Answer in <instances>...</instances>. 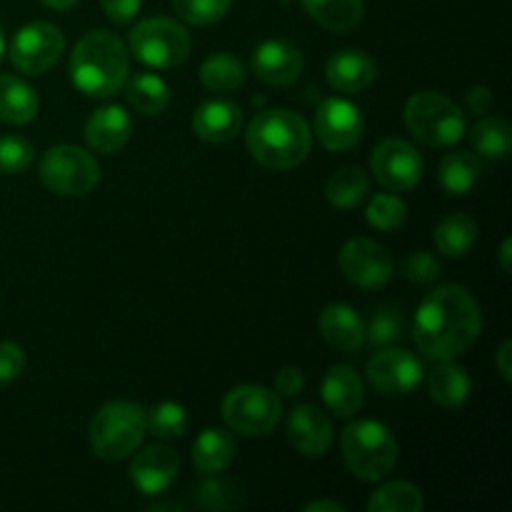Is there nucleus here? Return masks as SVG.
<instances>
[{
    "label": "nucleus",
    "mask_w": 512,
    "mask_h": 512,
    "mask_svg": "<svg viewBox=\"0 0 512 512\" xmlns=\"http://www.w3.org/2000/svg\"><path fill=\"white\" fill-rule=\"evenodd\" d=\"M483 328L478 300L460 285H440L420 303L413 320V338L430 360H455L468 353Z\"/></svg>",
    "instance_id": "obj_1"
},
{
    "label": "nucleus",
    "mask_w": 512,
    "mask_h": 512,
    "mask_svg": "<svg viewBox=\"0 0 512 512\" xmlns=\"http://www.w3.org/2000/svg\"><path fill=\"white\" fill-rule=\"evenodd\" d=\"M130 73V53L118 35L90 30L75 43L70 55V80L90 98H113Z\"/></svg>",
    "instance_id": "obj_2"
},
{
    "label": "nucleus",
    "mask_w": 512,
    "mask_h": 512,
    "mask_svg": "<svg viewBox=\"0 0 512 512\" xmlns=\"http://www.w3.org/2000/svg\"><path fill=\"white\" fill-rule=\"evenodd\" d=\"M310 125L298 113L270 108L255 115L245 130V148L250 158L270 170H290L310 153Z\"/></svg>",
    "instance_id": "obj_3"
},
{
    "label": "nucleus",
    "mask_w": 512,
    "mask_h": 512,
    "mask_svg": "<svg viewBox=\"0 0 512 512\" xmlns=\"http://www.w3.org/2000/svg\"><path fill=\"white\" fill-rule=\"evenodd\" d=\"M148 433V410L130 400L105 403L90 420V448L100 460L118 463L133 455Z\"/></svg>",
    "instance_id": "obj_4"
},
{
    "label": "nucleus",
    "mask_w": 512,
    "mask_h": 512,
    "mask_svg": "<svg viewBox=\"0 0 512 512\" xmlns=\"http://www.w3.org/2000/svg\"><path fill=\"white\" fill-rule=\"evenodd\" d=\"M343 460L350 473L368 483L388 478L398 463V440L378 420H355L340 438Z\"/></svg>",
    "instance_id": "obj_5"
},
{
    "label": "nucleus",
    "mask_w": 512,
    "mask_h": 512,
    "mask_svg": "<svg viewBox=\"0 0 512 512\" xmlns=\"http://www.w3.org/2000/svg\"><path fill=\"white\" fill-rule=\"evenodd\" d=\"M403 120L413 138L430 148H445V145L458 143L468 130V118L460 105L433 90H423V93L408 98Z\"/></svg>",
    "instance_id": "obj_6"
},
{
    "label": "nucleus",
    "mask_w": 512,
    "mask_h": 512,
    "mask_svg": "<svg viewBox=\"0 0 512 512\" xmlns=\"http://www.w3.org/2000/svg\"><path fill=\"white\" fill-rule=\"evenodd\" d=\"M130 50L135 60H140L148 68H175L185 63L193 48L190 33L173 18H145L130 30L128 38Z\"/></svg>",
    "instance_id": "obj_7"
},
{
    "label": "nucleus",
    "mask_w": 512,
    "mask_h": 512,
    "mask_svg": "<svg viewBox=\"0 0 512 512\" xmlns=\"http://www.w3.org/2000/svg\"><path fill=\"white\" fill-rule=\"evenodd\" d=\"M40 183L63 198L88 195L100 183V165L93 153L78 145H55L48 148L38 165Z\"/></svg>",
    "instance_id": "obj_8"
},
{
    "label": "nucleus",
    "mask_w": 512,
    "mask_h": 512,
    "mask_svg": "<svg viewBox=\"0 0 512 512\" xmlns=\"http://www.w3.org/2000/svg\"><path fill=\"white\" fill-rule=\"evenodd\" d=\"M283 418L280 395L263 385H238L223 400V420L230 430L248 438H263Z\"/></svg>",
    "instance_id": "obj_9"
},
{
    "label": "nucleus",
    "mask_w": 512,
    "mask_h": 512,
    "mask_svg": "<svg viewBox=\"0 0 512 512\" xmlns=\"http://www.w3.org/2000/svg\"><path fill=\"white\" fill-rule=\"evenodd\" d=\"M65 50V35L48 20L23 25L10 43V63L25 75H43L53 68Z\"/></svg>",
    "instance_id": "obj_10"
},
{
    "label": "nucleus",
    "mask_w": 512,
    "mask_h": 512,
    "mask_svg": "<svg viewBox=\"0 0 512 512\" xmlns=\"http://www.w3.org/2000/svg\"><path fill=\"white\" fill-rule=\"evenodd\" d=\"M373 178L390 193L413 190L423 180V155L403 138H385L370 155Z\"/></svg>",
    "instance_id": "obj_11"
},
{
    "label": "nucleus",
    "mask_w": 512,
    "mask_h": 512,
    "mask_svg": "<svg viewBox=\"0 0 512 512\" xmlns=\"http://www.w3.org/2000/svg\"><path fill=\"white\" fill-rule=\"evenodd\" d=\"M340 270L345 280L365 290L383 288L393 278V258L380 243L370 238H353L340 248Z\"/></svg>",
    "instance_id": "obj_12"
},
{
    "label": "nucleus",
    "mask_w": 512,
    "mask_h": 512,
    "mask_svg": "<svg viewBox=\"0 0 512 512\" xmlns=\"http://www.w3.org/2000/svg\"><path fill=\"white\" fill-rule=\"evenodd\" d=\"M365 120L355 103L345 98H328L315 110V135L320 145L333 153L355 148L363 138Z\"/></svg>",
    "instance_id": "obj_13"
},
{
    "label": "nucleus",
    "mask_w": 512,
    "mask_h": 512,
    "mask_svg": "<svg viewBox=\"0 0 512 512\" xmlns=\"http://www.w3.org/2000/svg\"><path fill=\"white\" fill-rule=\"evenodd\" d=\"M423 363L403 348H383L368 360V380L383 395H408L423 383Z\"/></svg>",
    "instance_id": "obj_14"
},
{
    "label": "nucleus",
    "mask_w": 512,
    "mask_h": 512,
    "mask_svg": "<svg viewBox=\"0 0 512 512\" xmlns=\"http://www.w3.org/2000/svg\"><path fill=\"white\" fill-rule=\"evenodd\" d=\"M253 73L260 83L273 85V88H285V85L295 83L303 73V55L293 43L283 38L263 40L258 48L253 50Z\"/></svg>",
    "instance_id": "obj_15"
},
{
    "label": "nucleus",
    "mask_w": 512,
    "mask_h": 512,
    "mask_svg": "<svg viewBox=\"0 0 512 512\" xmlns=\"http://www.w3.org/2000/svg\"><path fill=\"white\" fill-rule=\"evenodd\" d=\"M288 440L305 458H320L333 443V423L318 405H295L288 415Z\"/></svg>",
    "instance_id": "obj_16"
},
{
    "label": "nucleus",
    "mask_w": 512,
    "mask_h": 512,
    "mask_svg": "<svg viewBox=\"0 0 512 512\" xmlns=\"http://www.w3.org/2000/svg\"><path fill=\"white\" fill-rule=\"evenodd\" d=\"M180 470V460L168 445H148L135 453L130 465V480L143 495H160L175 483Z\"/></svg>",
    "instance_id": "obj_17"
},
{
    "label": "nucleus",
    "mask_w": 512,
    "mask_h": 512,
    "mask_svg": "<svg viewBox=\"0 0 512 512\" xmlns=\"http://www.w3.org/2000/svg\"><path fill=\"white\" fill-rule=\"evenodd\" d=\"M133 120L123 105H103L85 123V143L100 155H113L128 145Z\"/></svg>",
    "instance_id": "obj_18"
},
{
    "label": "nucleus",
    "mask_w": 512,
    "mask_h": 512,
    "mask_svg": "<svg viewBox=\"0 0 512 512\" xmlns=\"http://www.w3.org/2000/svg\"><path fill=\"white\" fill-rule=\"evenodd\" d=\"M375 75H378L375 60L368 53L355 48L338 50L335 55H330L328 65H325L328 83L333 85V90L345 95H358L368 90L375 83Z\"/></svg>",
    "instance_id": "obj_19"
},
{
    "label": "nucleus",
    "mask_w": 512,
    "mask_h": 512,
    "mask_svg": "<svg viewBox=\"0 0 512 512\" xmlns=\"http://www.w3.org/2000/svg\"><path fill=\"white\" fill-rule=\"evenodd\" d=\"M243 128V110L233 100H205L193 113V133L213 145H225Z\"/></svg>",
    "instance_id": "obj_20"
},
{
    "label": "nucleus",
    "mask_w": 512,
    "mask_h": 512,
    "mask_svg": "<svg viewBox=\"0 0 512 512\" xmlns=\"http://www.w3.org/2000/svg\"><path fill=\"white\" fill-rule=\"evenodd\" d=\"M318 330L323 335V340L333 348L343 350V353H358L365 343H368V335H365V323L358 315V310L350 308L345 303H333L320 313Z\"/></svg>",
    "instance_id": "obj_21"
},
{
    "label": "nucleus",
    "mask_w": 512,
    "mask_h": 512,
    "mask_svg": "<svg viewBox=\"0 0 512 512\" xmlns=\"http://www.w3.org/2000/svg\"><path fill=\"white\" fill-rule=\"evenodd\" d=\"M320 395H323L328 410H333L338 418H353L365 403L363 380H360L358 370L350 365H333L325 373Z\"/></svg>",
    "instance_id": "obj_22"
},
{
    "label": "nucleus",
    "mask_w": 512,
    "mask_h": 512,
    "mask_svg": "<svg viewBox=\"0 0 512 512\" xmlns=\"http://www.w3.org/2000/svg\"><path fill=\"white\" fill-rule=\"evenodd\" d=\"M235 438L223 428H208L195 438L193 465L203 475H218L235 460Z\"/></svg>",
    "instance_id": "obj_23"
},
{
    "label": "nucleus",
    "mask_w": 512,
    "mask_h": 512,
    "mask_svg": "<svg viewBox=\"0 0 512 512\" xmlns=\"http://www.w3.org/2000/svg\"><path fill=\"white\" fill-rule=\"evenodd\" d=\"M305 13L330 33H348L358 28L365 15V0H300Z\"/></svg>",
    "instance_id": "obj_24"
},
{
    "label": "nucleus",
    "mask_w": 512,
    "mask_h": 512,
    "mask_svg": "<svg viewBox=\"0 0 512 512\" xmlns=\"http://www.w3.org/2000/svg\"><path fill=\"white\" fill-rule=\"evenodd\" d=\"M428 395L440 408H460L470 398L468 370L455 365L453 360H443L428 378Z\"/></svg>",
    "instance_id": "obj_25"
},
{
    "label": "nucleus",
    "mask_w": 512,
    "mask_h": 512,
    "mask_svg": "<svg viewBox=\"0 0 512 512\" xmlns=\"http://www.w3.org/2000/svg\"><path fill=\"white\" fill-rule=\"evenodd\" d=\"M38 115V95L25 80L0 75V120L8 125H25Z\"/></svg>",
    "instance_id": "obj_26"
},
{
    "label": "nucleus",
    "mask_w": 512,
    "mask_h": 512,
    "mask_svg": "<svg viewBox=\"0 0 512 512\" xmlns=\"http://www.w3.org/2000/svg\"><path fill=\"white\" fill-rule=\"evenodd\" d=\"M478 243V223L468 213H453L435 228V245L448 258H465Z\"/></svg>",
    "instance_id": "obj_27"
},
{
    "label": "nucleus",
    "mask_w": 512,
    "mask_h": 512,
    "mask_svg": "<svg viewBox=\"0 0 512 512\" xmlns=\"http://www.w3.org/2000/svg\"><path fill=\"white\" fill-rule=\"evenodd\" d=\"M245 75H248V68H245L243 60L230 53H213L200 65V83L210 93L218 95L235 93L245 83Z\"/></svg>",
    "instance_id": "obj_28"
},
{
    "label": "nucleus",
    "mask_w": 512,
    "mask_h": 512,
    "mask_svg": "<svg viewBox=\"0 0 512 512\" xmlns=\"http://www.w3.org/2000/svg\"><path fill=\"white\" fill-rule=\"evenodd\" d=\"M125 98L140 115H160L170 103V88L160 75L138 73L125 80Z\"/></svg>",
    "instance_id": "obj_29"
},
{
    "label": "nucleus",
    "mask_w": 512,
    "mask_h": 512,
    "mask_svg": "<svg viewBox=\"0 0 512 512\" xmlns=\"http://www.w3.org/2000/svg\"><path fill=\"white\" fill-rule=\"evenodd\" d=\"M483 173V165H480L478 155L468 153V150H455L448 153L440 160L438 178L448 193L453 195H465L475 188V183L480 180Z\"/></svg>",
    "instance_id": "obj_30"
},
{
    "label": "nucleus",
    "mask_w": 512,
    "mask_h": 512,
    "mask_svg": "<svg viewBox=\"0 0 512 512\" xmlns=\"http://www.w3.org/2000/svg\"><path fill=\"white\" fill-rule=\"evenodd\" d=\"M425 508V498L418 485L408 480H393L375 490L368 500L370 512H420Z\"/></svg>",
    "instance_id": "obj_31"
},
{
    "label": "nucleus",
    "mask_w": 512,
    "mask_h": 512,
    "mask_svg": "<svg viewBox=\"0 0 512 512\" xmlns=\"http://www.w3.org/2000/svg\"><path fill=\"white\" fill-rule=\"evenodd\" d=\"M475 153L490 160H505L512 150V133L505 118H483L470 130Z\"/></svg>",
    "instance_id": "obj_32"
},
{
    "label": "nucleus",
    "mask_w": 512,
    "mask_h": 512,
    "mask_svg": "<svg viewBox=\"0 0 512 512\" xmlns=\"http://www.w3.org/2000/svg\"><path fill=\"white\" fill-rule=\"evenodd\" d=\"M370 190V180L368 175L363 173L360 168H343L328 180V188H325V198H328L330 205L340 210L348 208H358L360 203L365 200Z\"/></svg>",
    "instance_id": "obj_33"
},
{
    "label": "nucleus",
    "mask_w": 512,
    "mask_h": 512,
    "mask_svg": "<svg viewBox=\"0 0 512 512\" xmlns=\"http://www.w3.org/2000/svg\"><path fill=\"white\" fill-rule=\"evenodd\" d=\"M408 218V205L393 193H378L365 208V220L378 230H398Z\"/></svg>",
    "instance_id": "obj_34"
},
{
    "label": "nucleus",
    "mask_w": 512,
    "mask_h": 512,
    "mask_svg": "<svg viewBox=\"0 0 512 512\" xmlns=\"http://www.w3.org/2000/svg\"><path fill=\"white\" fill-rule=\"evenodd\" d=\"M148 430L160 440H175L188 430V413L180 403L165 400L148 413Z\"/></svg>",
    "instance_id": "obj_35"
},
{
    "label": "nucleus",
    "mask_w": 512,
    "mask_h": 512,
    "mask_svg": "<svg viewBox=\"0 0 512 512\" xmlns=\"http://www.w3.org/2000/svg\"><path fill=\"white\" fill-rule=\"evenodd\" d=\"M233 0H173V10L188 25H213L228 15Z\"/></svg>",
    "instance_id": "obj_36"
},
{
    "label": "nucleus",
    "mask_w": 512,
    "mask_h": 512,
    "mask_svg": "<svg viewBox=\"0 0 512 512\" xmlns=\"http://www.w3.org/2000/svg\"><path fill=\"white\" fill-rule=\"evenodd\" d=\"M35 148L23 135H3L0 138V173L20 175L33 163Z\"/></svg>",
    "instance_id": "obj_37"
},
{
    "label": "nucleus",
    "mask_w": 512,
    "mask_h": 512,
    "mask_svg": "<svg viewBox=\"0 0 512 512\" xmlns=\"http://www.w3.org/2000/svg\"><path fill=\"white\" fill-rule=\"evenodd\" d=\"M365 335L373 345H393L405 335V320L400 310L380 308L365 325Z\"/></svg>",
    "instance_id": "obj_38"
},
{
    "label": "nucleus",
    "mask_w": 512,
    "mask_h": 512,
    "mask_svg": "<svg viewBox=\"0 0 512 512\" xmlns=\"http://www.w3.org/2000/svg\"><path fill=\"white\" fill-rule=\"evenodd\" d=\"M195 503L203 510H228L235 508L238 500H235L233 485L215 478V475H205L203 483L195 488Z\"/></svg>",
    "instance_id": "obj_39"
},
{
    "label": "nucleus",
    "mask_w": 512,
    "mask_h": 512,
    "mask_svg": "<svg viewBox=\"0 0 512 512\" xmlns=\"http://www.w3.org/2000/svg\"><path fill=\"white\" fill-rule=\"evenodd\" d=\"M403 275L410 283L428 285L443 275V265H440L438 258L425 253V250H418V253L408 255V258L403 260Z\"/></svg>",
    "instance_id": "obj_40"
},
{
    "label": "nucleus",
    "mask_w": 512,
    "mask_h": 512,
    "mask_svg": "<svg viewBox=\"0 0 512 512\" xmlns=\"http://www.w3.org/2000/svg\"><path fill=\"white\" fill-rule=\"evenodd\" d=\"M25 370V353L18 343L3 340L0 343V385L13 383L23 375Z\"/></svg>",
    "instance_id": "obj_41"
},
{
    "label": "nucleus",
    "mask_w": 512,
    "mask_h": 512,
    "mask_svg": "<svg viewBox=\"0 0 512 512\" xmlns=\"http://www.w3.org/2000/svg\"><path fill=\"white\" fill-rule=\"evenodd\" d=\"M143 0H100V8L108 15V20L118 25H128L138 15Z\"/></svg>",
    "instance_id": "obj_42"
},
{
    "label": "nucleus",
    "mask_w": 512,
    "mask_h": 512,
    "mask_svg": "<svg viewBox=\"0 0 512 512\" xmlns=\"http://www.w3.org/2000/svg\"><path fill=\"white\" fill-rule=\"evenodd\" d=\"M305 388V375L298 368H283L275 375V393L283 398H295L303 393Z\"/></svg>",
    "instance_id": "obj_43"
},
{
    "label": "nucleus",
    "mask_w": 512,
    "mask_h": 512,
    "mask_svg": "<svg viewBox=\"0 0 512 512\" xmlns=\"http://www.w3.org/2000/svg\"><path fill=\"white\" fill-rule=\"evenodd\" d=\"M495 105L493 90L485 88V85H478V88H470L465 93V108L473 115H488Z\"/></svg>",
    "instance_id": "obj_44"
},
{
    "label": "nucleus",
    "mask_w": 512,
    "mask_h": 512,
    "mask_svg": "<svg viewBox=\"0 0 512 512\" xmlns=\"http://www.w3.org/2000/svg\"><path fill=\"white\" fill-rule=\"evenodd\" d=\"M510 355H512V343L510 340H503V345L498 348V370H500V375H503L505 383H510V378H512Z\"/></svg>",
    "instance_id": "obj_45"
},
{
    "label": "nucleus",
    "mask_w": 512,
    "mask_h": 512,
    "mask_svg": "<svg viewBox=\"0 0 512 512\" xmlns=\"http://www.w3.org/2000/svg\"><path fill=\"white\" fill-rule=\"evenodd\" d=\"M343 512L345 508L340 503H335V500H313V503H308L303 508V512Z\"/></svg>",
    "instance_id": "obj_46"
},
{
    "label": "nucleus",
    "mask_w": 512,
    "mask_h": 512,
    "mask_svg": "<svg viewBox=\"0 0 512 512\" xmlns=\"http://www.w3.org/2000/svg\"><path fill=\"white\" fill-rule=\"evenodd\" d=\"M40 3L50 10H70L73 5H78L80 0H40Z\"/></svg>",
    "instance_id": "obj_47"
},
{
    "label": "nucleus",
    "mask_w": 512,
    "mask_h": 512,
    "mask_svg": "<svg viewBox=\"0 0 512 512\" xmlns=\"http://www.w3.org/2000/svg\"><path fill=\"white\" fill-rule=\"evenodd\" d=\"M510 238L503 240V245H500V265H503L505 273H510Z\"/></svg>",
    "instance_id": "obj_48"
},
{
    "label": "nucleus",
    "mask_w": 512,
    "mask_h": 512,
    "mask_svg": "<svg viewBox=\"0 0 512 512\" xmlns=\"http://www.w3.org/2000/svg\"><path fill=\"white\" fill-rule=\"evenodd\" d=\"M148 510L150 512H158V510H183V505H178V503H153Z\"/></svg>",
    "instance_id": "obj_49"
},
{
    "label": "nucleus",
    "mask_w": 512,
    "mask_h": 512,
    "mask_svg": "<svg viewBox=\"0 0 512 512\" xmlns=\"http://www.w3.org/2000/svg\"><path fill=\"white\" fill-rule=\"evenodd\" d=\"M5 53V35H3V25H0V60H3Z\"/></svg>",
    "instance_id": "obj_50"
}]
</instances>
